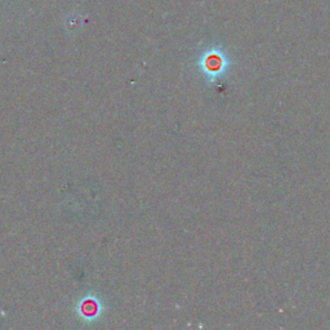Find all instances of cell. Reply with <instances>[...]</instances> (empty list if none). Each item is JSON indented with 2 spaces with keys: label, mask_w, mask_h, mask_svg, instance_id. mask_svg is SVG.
<instances>
[{
  "label": "cell",
  "mask_w": 330,
  "mask_h": 330,
  "mask_svg": "<svg viewBox=\"0 0 330 330\" xmlns=\"http://www.w3.org/2000/svg\"><path fill=\"white\" fill-rule=\"evenodd\" d=\"M205 71H207L208 75L212 76V80H214V79H216L218 75H220V73L223 71V62H222V60L217 56L209 57V58L205 61Z\"/></svg>",
  "instance_id": "cell-1"
}]
</instances>
